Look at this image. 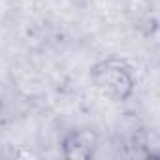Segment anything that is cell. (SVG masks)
Wrapping results in <instances>:
<instances>
[{"label": "cell", "mask_w": 160, "mask_h": 160, "mask_svg": "<svg viewBox=\"0 0 160 160\" xmlns=\"http://www.w3.org/2000/svg\"><path fill=\"white\" fill-rule=\"evenodd\" d=\"M92 85L111 102H126L136 91L134 68L119 57H108L92 64L91 68Z\"/></svg>", "instance_id": "obj_1"}, {"label": "cell", "mask_w": 160, "mask_h": 160, "mask_svg": "<svg viewBox=\"0 0 160 160\" xmlns=\"http://www.w3.org/2000/svg\"><path fill=\"white\" fill-rule=\"evenodd\" d=\"M60 149H62V154L68 156V158H89V156H94L96 136L91 130L73 128L62 138Z\"/></svg>", "instance_id": "obj_2"}]
</instances>
